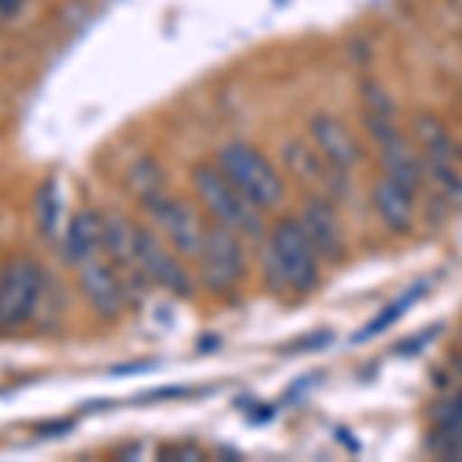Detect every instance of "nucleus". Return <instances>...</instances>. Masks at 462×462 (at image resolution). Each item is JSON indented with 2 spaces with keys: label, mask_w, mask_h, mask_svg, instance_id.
Here are the masks:
<instances>
[{
  "label": "nucleus",
  "mask_w": 462,
  "mask_h": 462,
  "mask_svg": "<svg viewBox=\"0 0 462 462\" xmlns=\"http://www.w3.org/2000/svg\"><path fill=\"white\" fill-rule=\"evenodd\" d=\"M263 274L268 287L290 300L311 296L320 287V256L311 247L300 219L281 216L265 235Z\"/></svg>",
  "instance_id": "f257e3e1"
},
{
  "label": "nucleus",
  "mask_w": 462,
  "mask_h": 462,
  "mask_svg": "<svg viewBox=\"0 0 462 462\" xmlns=\"http://www.w3.org/2000/svg\"><path fill=\"white\" fill-rule=\"evenodd\" d=\"M216 167L228 176V182L250 200L253 207H259L263 213L278 210L287 198L284 176L278 173L268 154L259 152L256 145L241 143V139H231L219 148L216 154Z\"/></svg>",
  "instance_id": "f03ea898"
},
{
  "label": "nucleus",
  "mask_w": 462,
  "mask_h": 462,
  "mask_svg": "<svg viewBox=\"0 0 462 462\" xmlns=\"http://www.w3.org/2000/svg\"><path fill=\"white\" fill-rule=\"evenodd\" d=\"M191 189H195L198 200L204 204V210L213 216L216 226L235 231L241 237H250V241H263L265 237L263 210L253 207L216 163H198L191 170Z\"/></svg>",
  "instance_id": "7ed1b4c3"
},
{
  "label": "nucleus",
  "mask_w": 462,
  "mask_h": 462,
  "mask_svg": "<svg viewBox=\"0 0 462 462\" xmlns=\"http://www.w3.org/2000/svg\"><path fill=\"white\" fill-rule=\"evenodd\" d=\"M416 148L422 154V167L429 173L431 191L438 200L462 210V163H459V145H453L447 126L435 115H420L413 124Z\"/></svg>",
  "instance_id": "20e7f679"
},
{
  "label": "nucleus",
  "mask_w": 462,
  "mask_h": 462,
  "mask_svg": "<svg viewBox=\"0 0 462 462\" xmlns=\"http://www.w3.org/2000/svg\"><path fill=\"white\" fill-rule=\"evenodd\" d=\"M143 207H145L148 219L154 222V231H158L161 237H167V244L179 256L198 259L200 247H204L207 226L189 200L167 195V191L161 189V191H154L152 198H145Z\"/></svg>",
  "instance_id": "39448f33"
},
{
  "label": "nucleus",
  "mask_w": 462,
  "mask_h": 462,
  "mask_svg": "<svg viewBox=\"0 0 462 462\" xmlns=\"http://www.w3.org/2000/svg\"><path fill=\"white\" fill-rule=\"evenodd\" d=\"M198 268L200 278H204V287L213 296L235 293L244 274H247V253H244L241 235L222 226H207L204 247L198 253Z\"/></svg>",
  "instance_id": "423d86ee"
},
{
  "label": "nucleus",
  "mask_w": 462,
  "mask_h": 462,
  "mask_svg": "<svg viewBox=\"0 0 462 462\" xmlns=\"http://www.w3.org/2000/svg\"><path fill=\"white\" fill-rule=\"evenodd\" d=\"M43 293V272L34 259L16 256L0 272V330H19Z\"/></svg>",
  "instance_id": "0eeeda50"
},
{
  "label": "nucleus",
  "mask_w": 462,
  "mask_h": 462,
  "mask_svg": "<svg viewBox=\"0 0 462 462\" xmlns=\"http://www.w3.org/2000/svg\"><path fill=\"white\" fill-rule=\"evenodd\" d=\"M133 237H136V259L139 268L145 272L148 284L161 287L163 293L176 296V300H189L195 293L191 274L185 272V265L176 259V253L167 250L163 237L148 226H133Z\"/></svg>",
  "instance_id": "6e6552de"
},
{
  "label": "nucleus",
  "mask_w": 462,
  "mask_h": 462,
  "mask_svg": "<svg viewBox=\"0 0 462 462\" xmlns=\"http://www.w3.org/2000/svg\"><path fill=\"white\" fill-rule=\"evenodd\" d=\"M300 226L309 235L311 247L318 250L320 263L337 265L346 256V235H342V222L333 207V198L327 195H311L300 210Z\"/></svg>",
  "instance_id": "1a4fd4ad"
},
{
  "label": "nucleus",
  "mask_w": 462,
  "mask_h": 462,
  "mask_svg": "<svg viewBox=\"0 0 462 462\" xmlns=\"http://www.w3.org/2000/svg\"><path fill=\"white\" fill-rule=\"evenodd\" d=\"M78 284L84 300L89 302V309L96 311L102 320H117L126 305V290L121 274L115 272V265L106 263L99 256L87 259L84 265H78Z\"/></svg>",
  "instance_id": "9d476101"
},
{
  "label": "nucleus",
  "mask_w": 462,
  "mask_h": 462,
  "mask_svg": "<svg viewBox=\"0 0 462 462\" xmlns=\"http://www.w3.org/2000/svg\"><path fill=\"white\" fill-rule=\"evenodd\" d=\"M309 143L315 145L320 158L330 163V167H337L339 173L352 176V170L357 167V161H361V145H357V139L352 136V130H348L337 115H330V111H320V115H315L309 121Z\"/></svg>",
  "instance_id": "9b49d317"
},
{
  "label": "nucleus",
  "mask_w": 462,
  "mask_h": 462,
  "mask_svg": "<svg viewBox=\"0 0 462 462\" xmlns=\"http://www.w3.org/2000/svg\"><path fill=\"white\" fill-rule=\"evenodd\" d=\"M284 161H287V167L302 179V182L315 185L318 195H327V198H346L348 195L352 176L339 173L337 167H330V163L318 154V148L311 143H305V139H290V143L284 145Z\"/></svg>",
  "instance_id": "f8f14e48"
},
{
  "label": "nucleus",
  "mask_w": 462,
  "mask_h": 462,
  "mask_svg": "<svg viewBox=\"0 0 462 462\" xmlns=\"http://www.w3.org/2000/svg\"><path fill=\"white\" fill-rule=\"evenodd\" d=\"M370 204H374V213L383 222V228H389L392 235H410L413 231L416 195L401 182H394L389 176H379L374 189H370Z\"/></svg>",
  "instance_id": "ddd939ff"
},
{
  "label": "nucleus",
  "mask_w": 462,
  "mask_h": 462,
  "mask_svg": "<svg viewBox=\"0 0 462 462\" xmlns=\"http://www.w3.org/2000/svg\"><path fill=\"white\" fill-rule=\"evenodd\" d=\"M379 163H383V176L401 182L404 189L413 191L416 198L429 195V191H431V182H429L426 167H422L420 148L410 145L404 136H394L385 145H379ZM431 195H435V191H431Z\"/></svg>",
  "instance_id": "4468645a"
},
{
  "label": "nucleus",
  "mask_w": 462,
  "mask_h": 462,
  "mask_svg": "<svg viewBox=\"0 0 462 462\" xmlns=\"http://www.w3.org/2000/svg\"><path fill=\"white\" fill-rule=\"evenodd\" d=\"M102 235H106V216H99L96 210H80L71 216L69 228L62 235V263L78 268L87 259L99 256L102 253Z\"/></svg>",
  "instance_id": "2eb2a0df"
},
{
  "label": "nucleus",
  "mask_w": 462,
  "mask_h": 462,
  "mask_svg": "<svg viewBox=\"0 0 462 462\" xmlns=\"http://www.w3.org/2000/svg\"><path fill=\"white\" fill-rule=\"evenodd\" d=\"M462 441V392H453L435 404V438L429 441L431 453H441L447 447Z\"/></svg>",
  "instance_id": "dca6fc26"
},
{
  "label": "nucleus",
  "mask_w": 462,
  "mask_h": 462,
  "mask_svg": "<svg viewBox=\"0 0 462 462\" xmlns=\"http://www.w3.org/2000/svg\"><path fill=\"white\" fill-rule=\"evenodd\" d=\"M34 213H37V228L43 231V237H56L59 222H62V198H59V189H56L53 179L37 189Z\"/></svg>",
  "instance_id": "f3484780"
},
{
  "label": "nucleus",
  "mask_w": 462,
  "mask_h": 462,
  "mask_svg": "<svg viewBox=\"0 0 462 462\" xmlns=\"http://www.w3.org/2000/svg\"><path fill=\"white\" fill-rule=\"evenodd\" d=\"M422 293H426V284H420V287H416V290H410V293H404V296H401L398 302H392L389 309H383V315H379V318H374V320H370L367 327H364L361 333H357V342H364V339H374L376 333H383L385 327H392L394 320H398L401 315H404V309H410V305H413L416 300H420Z\"/></svg>",
  "instance_id": "a211bd4d"
},
{
  "label": "nucleus",
  "mask_w": 462,
  "mask_h": 462,
  "mask_svg": "<svg viewBox=\"0 0 462 462\" xmlns=\"http://www.w3.org/2000/svg\"><path fill=\"white\" fill-rule=\"evenodd\" d=\"M133 191H139V198H152L154 191H161V173L152 161H139L136 170H133V179H130Z\"/></svg>",
  "instance_id": "6ab92c4d"
},
{
  "label": "nucleus",
  "mask_w": 462,
  "mask_h": 462,
  "mask_svg": "<svg viewBox=\"0 0 462 462\" xmlns=\"http://www.w3.org/2000/svg\"><path fill=\"white\" fill-rule=\"evenodd\" d=\"M161 457L163 459H200L204 453H200L198 447L182 444V447H167V450H161Z\"/></svg>",
  "instance_id": "aec40b11"
},
{
  "label": "nucleus",
  "mask_w": 462,
  "mask_h": 462,
  "mask_svg": "<svg viewBox=\"0 0 462 462\" xmlns=\"http://www.w3.org/2000/svg\"><path fill=\"white\" fill-rule=\"evenodd\" d=\"M22 4H25V0H0V19H10L13 13H19Z\"/></svg>",
  "instance_id": "412c9836"
},
{
  "label": "nucleus",
  "mask_w": 462,
  "mask_h": 462,
  "mask_svg": "<svg viewBox=\"0 0 462 462\" xmlns=\"http://www.w3.org/2000/svg\"><path fill=\"white\" fill-rule=\"evenodd\" d=\"M441 457H444V459H462V441H459V444H453V447H447Z\"/></svg>",
  "instance_id": "4be33fe9"
},
{
  "label": "nucleus",
  "mask_w": 462,
  "mask_h": 462,
  "mask_svg": "<svg viewBox=\"0 0 462 462\" xmlns=\"http://www.w3.org/2000/svg\"><path fill=\"white\" fill-rule=\"evenodd\" d=\"M457 370H459V376H462V355L457 357Z\"/></svg>",
  "instance_id": "5701e85b"
},
{
  "label": "nucleus",
  "mask_w": 462,
  "mask_h": 462,
  "mask_svg": "<svg viewBox=\"0 0 462 462\" xmlns=\"http://www.w3.org/2000/svg\"><path fill=\"white\" fill-rule=\"evenodd\" d=\"M459 163H462V145H459Z\"/></svg>",
  "instance_id": "b1692460"
}]
</instances>
